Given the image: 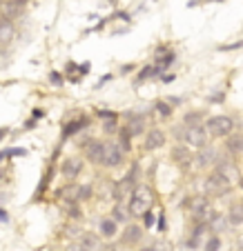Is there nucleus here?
<instances>
[{
  "mask_svg": "<svg viewBox=\"0 0 243 251\" xmlns=\"http://www.w3.org/2000/svg\"><path fill=\"white\" fill-rule=\"evenodd\" d=\"M91 196V187H78V196H76V200H87Z\"/></svg>",
  "mask_w": 243,
  "mask_h": 251,
  "instance_id": "29",
  "label": "nucleus"
},
{
  "mask_svg": "<svg viewBox=\"0 0 243 251\" xmlns=\"http://www.w3.org/2000/svg\"><path fill=\"white\" fill-rule=\"evenodd\" d=\"M219 160V153H216L214 147H203L199 149V153L194 156V167L196 169H208L210 165H216Z\"/></svg>",
  "mask_w": 243,
  "mask_h": 251,
  "instance_id": "7",
  "label": "nucleus"
},
{
  "mask_svg": "<svg viewBox=\"0 0 243 251\" xmlns=\"http://www.w3.org/2000/svg\"><path fill=\"white\" fill-rule=\"evenodd\" d=\"M241 204H243V200H241Z\"/></svg>",
  "mask_w": 243,
  "mask_h": 251,
  "instance_id": "40",
  "label": "nucleus"
},
{
  "mask_svg": "<svg viewBox=\"0 0 243 251\" xmlns=\"http://www.w3.org/2000/svg\"><path fill=\"white\" fill-rule=\"evenodd\" d=\"M11 40H14V20L2 18V23H0V45L7 49Z\"/></svg>",
  "mask_w": 243,
  "mask_h": 251,
  "instance_id": "14",
  "label": "nucleus"
},
{
  "mask_svg": "<svg viewBox=\"0 0 243 251\" xmlns=\"http://www.w3.org/2000/svg\"><path fill=\"white\" fill-rule=\"evenodd\" d=\"M103 131H105V133H114L116 131V116H112L110 120H105V123H103Z\"/></svg>",
  "mask_w": 243,
  "mask_h": 251,
  "instance_id": "28",
  "label": "nucleus"
},
{
  "mask_svg": "<svg viewBox=\"0 0 243 251\" xmlns=\"http://www.w3.org/2000/svg\"><path fill=\"white\" fill-rule=\"evenodd\" d=\"M69 216H72V218H81V211H78V207H76V204H74V207L69 209Z\"/></svg>",
  "mask_w": 243,
  "mask_h": 251,
  "instance_id": "33",
  "label": "nucleus"
},
{
  "mask_svg": "<svg viewBox=\"0 0 243 251\" xmlns=\"http://www.w3.org/2000/svg\"><path fill=\"white\" fill-rule=\"evenodd\" d=\"M85 125V118H81V120H76V123H72V125H67V129H65V136H69V133H76L78 129Z\"/></svg>",
  "mask_w": 243,
  "mask_h": 251,
  "instance_id": "27",
  "label": "nucleus"
},
{
  "mask_svg": "<svg viewBox=\"0 0 243 251\" xmlns=\"http://www.w3.org/2000/svg\"><path fill=\"white\" fill-rule=\"evenodd\" d=\"M123 162V147L116 142H107L105 145V165L107 167H119Z\"/></svg>",
  "mask_w": 243,
  "mask_h": 251,
  "instance_id": "10",
  "label": "nucleus"
},
{
  "mask_svg": "<svg viewBox=\"0 0 243 251\" xmlns=\"http://www.w3.org/2000/svg\"><path fill=\"white\" fill-rule=\"evenodd\" d=\"M190 207H192V216H194L196 223H210L212 216H214L210 200L205 198V196H199V198H192V200H190Z\"/></svg>",
  "mask_w": 243,
  "mask_h": 251,
  "instance_id": "4",
  "label": "nucleus"
},
{
  "mask_svg": "<svg viewBox=\"0 0 243 251\" xmlns=\"http://www.w3.org/2000/svg\"><path fill=\"white\" fill-rule=\"evenodd\" d=\"M241 251H243V240H241Z\"/></svg>",
  "mask_w": 243,
  "mask_h": 251,
  "instance_id": "38",
  "label": "nucleus"
},
{
  "mask_svg": "<svg viewBox=\"0 0 243 251\" xmlns=\"http://www.w3.org/2000/svg\"><path fill=\"white\" fill-rule=\"evenodd\" d=\"M219 247H221V240H219V236H212L210 240H208V245H205V251H219Z\"/></svg>",
  "mask_w": 243,
  "mask_h": 251,
  "instance_id": "26",
  "label": "nucleus"
},
{
  "mask_svg": "<svg viewBox=\"0 0 243 251\" xmlns=\"http://www.w3.org/2000/svg\"><path fill=\"white\" fill-rule=\"evenodd\" d=\"M201 120H203L201 111H190V114H185V118H183V125H185V127H194V125H201Z\"/></svg>",
  "mask_w": 243,
  "mask_h": 251,
  "instance_id": "21",
  "label": "nucleus"
},
{
  "mask_svg": "<svg viewBox=\"0 0 243 251\" xmlns=\"http://www.w3.org/2000/svg\"><path fill=\"white\" fill-rule=\"evenodd\" d=\"M214 171L223 176L230 185H232V182H239V178H241V176H239L237 165H234L232 160H228V158H219V160H216V165H214Z\"/></svg>",
  "mask_w": 243,
  "mask_h": 251,
  "instance_id": "6",
  "label": "nucleus"
},
{
  "mask_svg": "<svg viewBox=\"0 0 243 251\" xmlns=\"http://www.w3.org/2000/svg\"><path fill=\"white\" fill-rule=\"evenodd\" d=\"M141 251H154V247H145V249H141Z\"/></svg>",
  "mask_w": 243,
  "mask_h": 251,
  "instance_id": "37",
  "label": "nucleus"
},
{
  "mask_svg": "<svg viewBox=\"0 0 243 251\" xmlns=\"http://www.w3.org/2000/svg\"><path fill=\"white\" fill-rule=\"evenodd\" d=\"M205 127L212 138H228L234 129V120L230 116H212V118H208Z\"/></svg>",
  "mask_w": 243,
  "mask_h": 251,
  "instance_id": "1",
  "label": "nucleus"
},
{
  "mask_svg": "<svg viewBox=\"0 0 243 251\" xmlns=\"http://www.w3.org/2000/svg\"><path fill=\"white\" fill-rule=\"evenodd\" d=\"M127 129H129V133H132V136H141V133H143V129H145V118H143V116H129Z\"/></svg>",
  "mask_w": 243,
  "mask_h": 251,
  "instance_id": "19",
  "label": "nucleus"
},
{
  "mask_svg": "<svg viewBox=\"0 0 243 251\" xmlns=\"http://www.w3.org/2000/svg\"><path fill=\"white\" fill-rule=\"evenodd\" d=\"M23 9H25V2H20V0H5V2L0 5L2 18H7V20H18Z\"/></svg>",
  "mask_w": 243,
  "mask_h": 251,
  "instance_id": "9",
  "label": "nucleus"
},
{
  "mask_svg": "<svg viewBox=\"0 0 243 251\" xmlns=\"http://www.w3.org/2000/svg\"><path fill=\"white\" fill-rule=\"evenodd\" d=\"M172 160L177 162V165H181V169H187L190 165H194V158H192L187 145H177V147L172 149Z\"/></svg>",
  "mask_w": 243,
  "mask_h": 251,
  "instance_id": "8",
  "label": "nucleus"
},
{
  "mask_svg": "<svg viewBox=\"0 0 243 251\" xmlns=\"http://www.w3.org/2000/svg\"><path fill=\"white\" fill-rule=\"evenodd\" d=\"M239 187H241V189H243V176H241V178H239Z\"/></svg>",
  "mask_w": 243,
  "mask_h": 251,
  "instance_id": "36",
  "label": "nucleus"
},
{
  "mask_svg": "<svg viewBox=\"0 0 243 251\" xmlns=\"http://www.w3.org/2000/svg\"><path fill=\"white\" fill-rule=\"evenodd\" d=\"M158 229H161V231H163V229H165V218H163V213H161V216H158Z\"/></svg>",
  "mask_w": 243,
  "mask_h": 251,
  "instance_id": "35",
  "label": "nucleus"
},
{
  "mask_svg": "<svg viewBox=\"0 0 243 251\" xmlns=\"http://www.w3.org/2000/svg\"><path fill=\"white\" fill-rule=\"evenodd\" d=\"M154 251H170V245L161 242V245H154Z\"/></svg>",
  "mask_w": 243,
  "mask_h": 251,
  "instance_id": "34",
  "label": "nucleus"
},
{
  "mask_svg": "<svg viewBox=\"0 0 243 251\" xmlns=\"http://www.w3.org/2000/svg\"><path fill=\"white\" fill-rule=\"evenodd\" d=\"M161 145H165V133H163L161 129H150L148 136H145L143 149L145 151H154V149H158Z\"/></svg>",
  "mask_w": 243,
  "mask_h": 251,
  "instance_id": "11",
  "label": "nucleus"
},
{
  "mask_svg": "<svg viewBox=\"0 0 243 251\" xmlns=\"http://www.w3.org/2000/svg\"><path fill=\"white\" fill-rule=\"evenodd\" d=\"M49 82H52V85H56V87H61L62 85L61 74H58V71H52V74H49Z\"/></svg>",
  "mask_w": 243,
  "mask_h": 251,
  "instance_id": "30",
  "label": "nucleus"
},
{
  "mask_svg": "<svg viewBox=\"0 0 243 251\" xmlns=\"http://www.w3.org/2000/svg\"><path fill=\"white\" fill-rule=\"evenodd\" d=\"M225 151H228L230 156L243 153V136L241 133H230L228 140H225Z\"/></svg>",
  "mask_w": 243,
  "mask_h": 251,
  "instance_id": "15",
  "label": "nucleus"
},
{
  "mask_svg": "<svg viewBox=\"0 0 243 251\" xmlns=\"http://www.w3.org/2000/svg\"><path fill=\"white\" fill-rule=\"evenodd\" d=\"M228 223H230V227H241L243 225V204H232V207H230Z\"/></svg>",
  "mask_w": 243,
  "mask_h": 251,
  "instance_id": "17",
  "label": "nucleus"
},
{
  "mask_svg": "<svg viewBox=\"0 0 243 251\" xmlns=\"http://www.w3.org/2000/svg\"><path fill=\"white\" fill-rule=\"evenodd\" d=\"M112 216H114L116 223H127V218L132 216V213H129V209H123L121 204H116L114 211H112Z\"/></svg>",
  "mask_w": 243,
  "mask_h": 251,
  "instance_id": "22",
  "label": "nucleus"
},
{
  "mask_svg": "<svg viewBox=\"0 0 243 251\" xmlns=\"http://www.w3.org/2000/svg\"><path fill=\"white\" fill-rule=\"evenodd\" d=\"M150 207H152V204L145 202V200H141V198H136V196H132V200H129V204H127L132 218H143L145 213L150 211Z\"/></svg>",
  "mask_w": 243,
  "mask_h": 251,
  "instance_id": "13",
  "label": "nucleus"
},
{
  "mask_svg": "<svg viewBox=\"0 0 243 251\" xmlns=\"http://www.w3.org/2000/svg\"><path fill=\"white\" fill-rule=\"evenodd\" d=\"M67 251H91V249H87L83 242H74V245H69L67 247Z\"/></svg>",
  "mask_w": 243,
  "mask_h": 251,
  "instance_id": "31",
  "label": "nucleus"
},
{
  "mask_svg": "<svg viewBox=\"0 0 243 251\" xmlns=\"http://www.w3.org/2000/svg\"><path fill=\"white\" fill-rule=\"evenodd\" d=\"M129 140H132V133H129V129L125 127L123 131H121V147H123V151H129V147H132Z\"/></svg>",
  "mask_w": 243,
  "mask_h": 251,
  "instance_id": "25",
  "label": "nucleus"
},
{
  "mask_svg": "<svg viewBox=\"0 0 243 251\" xmlns=\"http://www.w3.org/2000/svg\"><path fill=\"white\" fill-rule=\"evenodd\" d=\"M210 227L214 229V233H219V231H223L225 227H230V223H228V216H219V213H214L212 216V220H210Z\"/></svg>",
  "mask_w": 243,
  "mask_h": 251,
  "instance_id": "20",
  "label": "nucleus"
},
{
  "mask_svg": "<svg viewBox=\"0 0 243 251\" xmlns=\"http://www.w3.org/2000/svg\"><path fill=\"white\" fill-rule=\"evenodd\" d=\"M81 242L87 247V249H91V251H94L96 247H98V238H96L94 233H85V236L81 238Z\"/></svg>",
  "mask_w": 243,
  "mask_h": 251,
  "instance_id": "24",
  "label": "nucleus"
},
{
  "mask_svg": "<svg viewBox=\"0 0 243 251\" xmlns=\"http://www.w3.org/2000/svg\"><path fill=\"white\" fill-rule=\"evenodd\" d=\"M152 225H154V216H152V213H145V227H152Z\"/></svg>",
  "mask_w": 243,
  "mask_h": 251,
  "instance_id": "32",
  "label": "nucleus"
},
{
  "mask_svg": "<svg viewBox=\"0 0 243 251\" xmlns=\"http://www.w3.org/2000/svg\"><path fill=\"white\" fill-rule=\"evenodd\" d=\"M20 2H27V0H20Z\"/></svg>",
  "mask_w": 243,
  "mask_h": 251,
  "instance_id": "39",
  "label": "nucleus"
},
{
  "mask_svg": "<svg viewBox=\"0 0 243 251\" xmlns=\"http://www.w3.org/2000/svg\"><path fill=\"white\" fill-rule=\"evenodd\" d=\"M116 220L114 218H105V220H100V236L103 238H114L116 231H119V227H116Z\"/></svg>",
  "mask_w": 243,
  "mask_h": 251,
  "instance_id": "18",
  "label": "nucleus"
},
{
  "mask_svg": "<svg viewBox=\"0 0 243 251\" xmlns=\"http://www.w3.org/2000/svg\"><path fill=\"white\" fill-rule=\"evenodd\" d=\"M141 238H143V229L138 227V225H127V227H125L123 245H136Z\"/></svg>",
  "mask_w": 243,
  "mask_h": 251,
  "instance_id": "16",
  "label": "nucleus"
},
{
  "mask_svg": "<svg viewBox=\"0 0 243 251\" xmlns=\"http://www.w3.org/2000/svg\"><path fill=\"white\" fill-rule=\"evenodd\" d=\"M230 182L225 180L221 174H210L208 178H205V194L208 196H214V198H223V196L230 194Z\"/></svg>",
  "mask_w": 243,
  "mask_h": 251,
  "instance_id": "3",
  "label": "nucleus"
},
{
  "mask_svg": "<svg viewBox=\"0 0 243 251\" xmlns=\"http://www.w3.org/2000/svg\"><path fill=\"white\" fill-rule=\"evenodd\" d=\"M83 171V162L78 158H69V160L62 162V176L67 180H76V176Z\"/></svg>",
  "mask_w": 243,
  "mask_h": 251,
  "instance_id": "12",
  "label": "nucleus"
},
{
  "mask_svg": "<svg viewBox=\"0 0 243 251\" xmlns=\"http://www.w3.org/2000/svg\"><path fill=\"white\" fill-rule=\"evenodd\" d=\"M208 136H210V131H208V127L205 125H194V127H185V145L192 149H203L208 147Z\"/></svg>",
  "mask_w": 243,
  "mask_h": 251,
  "instance_id": "2",
  "label": "nucleus"
},
{
  "mask_svg": "<svg viewBox=\"0 0 243 251\" xmlns=\"http://www.w3.org/2000/svg\"><path fill=\"white\" fill-rule=\"evenodd\" d=\"M85 156L91 165H105V145L98 140L85 142Z\"/></svg>",
  "mask_w": 243,
  "mask_h": 251,
  "instance_id": "5",
  "label": "nucleus"
},
{
  "mask_svg": "<svg viewBox=\"0 0 243 251\" xmlns=\"http://www.w3.org/2000/svg\"><path fill=\"white\" fill-rule=\"evenodd\" d=\"M154 111H156L161 118H170V116H172V107L167 102H163V100H158V102L154 104Z\"/></svg>",
  "mask_w": 243,
  "mask_h": 251,
  "instance_id": "23",
  "label": "nucleus"
}]
</instances>
